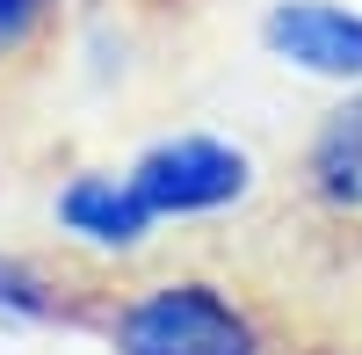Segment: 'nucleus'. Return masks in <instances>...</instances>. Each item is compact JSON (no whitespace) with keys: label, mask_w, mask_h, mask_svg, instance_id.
I'll return each mask as SVG.
<instances>
[{"label":"nucleus","mask_w":362,"mask_h":355,"mask_svg":"<svg viewBox=\"0 0 362 355\" xmlns=\"http://www.w3.org/2000/svg\"><path fill=\"white\" fill-rule=\"evenodd\" d=\"M95 319L109 355H283L268 305L203 269L153 276L116 305H102Z\"/></svg>","instance_id":"obj_1"},{"label":"nucleus","mask_w":362,"mask_h":355,"mask_svg":"<svg viewBox=\"0 0 362 355\" xmlns=\"http://www.w3.org/2000/svg\"><path fill=\"white\" fill-rule=\"evenodd\" d=\"M124 174H131V189L145 196V211L160 225L218 218V211L254 196V153L232 145V138H210V131H174L160 145H145Z\"/></svg>","instance_id":"obj_2"},{"label":"nucleus","mask_w":362,"mask_h":355,"mask_svg":"<svg viewBox=\"0 0 362 355\" xmlns=\"http://www.w3.org/2000/svg\"><path fill=\"white\" fill-rule=\"evenodd\" d=\"M297 203L319 225L362 240V87H348L312 124L305 153H297Z\"/></svg>","instance_id":"obj_3"},{"label":"nucleus","mask_w":362,"mask_h":355,"mask_svg":"<svg viewBox=\"0 0 362 355\" xmlns=\"http://www.w3.org/2000/svg\"><path fill=\"white\" fill-rule=\"evenodd\" d=\"M261 44L290 73L362 87V8H348V0H276L261 15Z\"/></svg>","instance_id":"obj_4"},{"label":"nucleus","mask_w":362,"mask_h":355,"mask_svg":"<svg viewBox=\"0 0 362 355\" xmlns=\"http://www.w3.org/2000/svg\"><path fill=\"white\" fill-rule=\"evenodd\" d=\"M51 218H58L66 240L95 247V254H109V261L145 254V247H153V232H160V218L145 211V196L131 189V174H109V167H80L73 182L51 196Z\"/></svg>","instance_id":"obj_5"},{"label":"nucleus","mask_w":362,"mask_h":355,"mask_svg":"<svg viewBox=\"0 0 362 355\" xmlns=\"http://www.w3.org/2000/svg\"><path fill=\"white\" fill-rule=\"evenodd\" d=\"M0 312H15V319H73L58 276L37 269V261H22V254H0Z\"/></svg>","instance_id":"obj_6"},{"label":"nucleus","mask_w":362,"mask_h":355,"mask_svg":"<svg viewBox=\"0 0 362 355\" xmlns=\"http://www.w3.org/2000/svg\"><path fill=\"white\" fill-rule=\"evenodd\" d=\"M51 8L58 0H0V58H15V51L37 44V29L51 22Z\"/></svg>","instance_id":"obj_7"},{"label":"nucleus","mask_w":362,"mask_h":355,"mask_svg":"<svg viewBox=\"0 0 362 355\" xmlns=\"http://www.w3.org/2000/svg\"><path fill=\"white\" fill-rule=\"evenodd\" d=\"M283 355H362L355 341H297V348H283Z\"/></svg>","instance_id":"obj_8"}]
</instances>
